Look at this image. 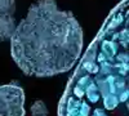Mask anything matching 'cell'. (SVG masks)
I'll use <instances>...</instances> for the list:
<instances>
[{
    "label": "cell",
    "mask_w": 129,
    "mask_h": 116,
    "mask_svg": "<svg viewBox=\"0 0 129 116\" xmlns=\"http://www.w3.org/2000/svg\"><path fill=\"white\" fill-rule=\"evenodd\" d=\"M58 116H129V0H120L85 49Z\"/></svg>",
    "instance_id": "cell-1"
},
{
    "label": "cell",
    "mask_w": 129,
    "mask_h": 116,
    "mask_svg": "<svg viewBox=\"0 0 129 116\" xmlns=\"http://www.w3.org/2000/svg\"><path fill=\"white\" fill-rule=\"evenodd\" d=\"M10 56L25 75L50 78L71 70L83 52L76 17L54 0L31 4L10 36Z\"/></svg>",
    "instance_id": "cell-2"
},
{
    "label": "cell",
    "mask_w": 129,
    "mask_h": 116,
    "mask_svg": "<svg viewBox=\"0 0 129 116\" xmlns=\"http://www.w3.org/2000/svg\"><path fill=\"white\" fill-rule=\"evenodd\" d=\"M25 90L18 81L0 87V116H25Z\"/></svg>",
    "instance_id": "cell-3"
},
{
    "label": "cell",
    "mask_w": 129,
    "mask_h": 116,
    "mask_svg": "<svg viewBox=\"0 0 129 116\" xmlns=\"http://www.w3.org/2000/svg\"><path fill=\"white\" fill-rule=\"evenodd\" d=\"M16 30V22L13 16H0V41L10 39Z\"/></svg>",
    "instance_id": "cell-4"
},
{
    "label": "cell",
    "mask_w": 129,
    "mask_h": 116,
    "mask_svg": "<svg viewBox=\"0 0 129 116\" xmlns=\"http://www.w3.org/2000/svg\"><path fill=\"white\" fill-rule=\"evenodd\" d=\"M30 111H31V116H48L49 115L47 104L41 99H38V101H35L34 103H32Z\"/></svg>",
    "instance_id": "cell-5"
},
{
    "label": "cell",
    "mask_w": 129,
    "mask_h": 116,
    "mask_svg": "<svg viewBox=\"0 0 129 116\" xmlns=\"http://www.w3.org/2000/svg\"><path fill=\"white\" fill-rule=\"evenodd\" d=\"M16 12L14 0H0V16H13Z\"/></svg>",
    "instance_id": "cell-6"
}]
</instances>
